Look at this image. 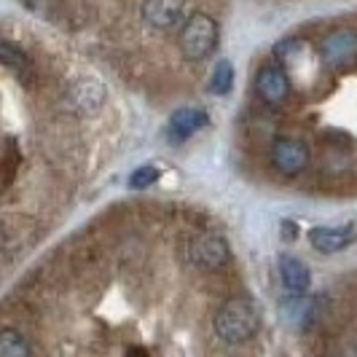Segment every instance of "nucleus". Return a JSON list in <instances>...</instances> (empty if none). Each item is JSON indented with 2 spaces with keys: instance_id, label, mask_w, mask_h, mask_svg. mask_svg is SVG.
<instances>
[{
  "instance_id": "14",
  "label": "nucleus",
  "mask_w": 357,
  "mask_h": 357,
  "mask_svg": "<svg viewBox=\"0 0 357 357\" xmlns=\"http://www.w3.org/2000/svg\"><path fill=\"white\" fill-rule=\"evenodd\" d=\"M156 180H159V169L151 167V164H145V167L135 169V172L129 175V185H132V188H148V185L156 183Z\"/></svg>"
},
{
  "instance_id": "5",
  "label": "nucleus",
  "mask_w": 357,
  "mask_h": 357,
  "mask_svg": "<svg viewBox=\"0 0 357 357\" xmlns=\"http://www.w3.org/2000/svg\"><path fill=\"white\" fill-rule=\"evenodd\" d=\"M185 0H143V19L153 30H172L183 22Z\"/></svg>"
},
{
  "instance_id": "4",
  "label": "nucleus",
  "mask_w": 357,
  "mask_h": 357,
  "mask_svg": "<svg viewBox=\"0 0 357 357\" xmlns=\"http://www.w3.org/2000/svg\"><path fill=\"white\" fill-rule=\"evenodd\" d=\"M320 54L325 65H331L333 70H344L352 62H357V33L352 30H339L322 40Z\"/></svg>"
},
{
  "instance_id": "2",
  "label": "nucleus",
  "mask_w": 357,
  "mask_h": 357,
  "mask_svg": "<svg viewBox=\"0 0 357 357\" xmlns=\"http://www.w3.org/2000/svg\"><path fill=\"white\" fill-rule=\"evenodd\" d=\"M180 52L191 62H202L215 52L218 46V24L207 14H194L180 30Z\"/></svg>"
},
{
  "instance_id": "9",
  "label": "nucleus",
  "mask_w": 357,
  "mask_h": 357,
  "mask_svg": "<svg viewBox=\"0 0 357 357\" xmlns=\"http://www.w3.org/2000/svg\"><path fill=\"white\" fill-rule=\"evenodd\" d=\"M355 231L347 226V229H312L309 231V245L320 252H339L347 245H352Z\"/></svg>"
},
{
  "instance_id": "7",
  "label": "nucleus",
  "mask_w": 357,
  "mask_h": 357,
  "mask_svg": "<svg viewBox=\"0 0 357 357\" xmlns=\"http://www.w3.org/2000/svg\"><path fill=\"white\" fill-rule=\"evenodd\" d=\"M255 89L261 94V100L268 105H280L285 102L287 94H290V81H287V73L280 65H266L264 70L258 73L255 78Z\"/></svg>"
},
{
  "instance_id": "11",
  "label": "nucleus",
  "mask_w": 357,
  "mask_h": 357,
  "mask_svg": "<svg viewBox=\"0 0 357 357\" xmlns=\"http://www.w3.org/2000/svg\"><path fill=\"white\" fill-rule=\"evenodd\" d=\"M0 59H3V65L8 68L11 73H17L19 78H30L33 75V65H30V59H27V54L17 49L11 40H3V46H0Z\"/></svg>"
},
{
  "instance_id": "10",
  "label": "nucleus",
  "mask_w": 357,
  "mask_h": 357,
  "mask_svg": "<svg viewBox=\"0 0 357 357\" xmlns=\"http://www.w3.org/2000/svg\"><path fill=\"white\" fill-rule=\"evenodd\" d=\"M280 274H282V285H285L290 293H306V290H309L312 277H309V268H306L301 261H296V258H282Z\"/></svg>"
},
{
  "instance_id": "15",
  "label": "nucleus",
  "mask_w": 357,
  "mask_h": 357,
  "mask_svg": "<svg viewBox=\"0 0 357 357\" xmlns=\"http://www.w3.org/2000/svg\"><path fill=\"white\" fill-rule=\"evenodd\" d=\"M347 352H352V355H357V344H352V347H347Z\"/></svg>"
},
{
  "instance_id": "13",
  "label": "nucleus",
  "mask_w": 357,
  "mask_h": 357,
  "mask_svg": "<svg viewBox=\"0 0 357 357\" xmlns=\"http://www.w3.org/2000/svg\"><path fill=\"white\" fill-rule=\"evenodd\" d=\"M231 78H234V70L229 62H218L215 65V73H213V84H210V89L215 94H226V91L231 89Z\"/></svg>"
},
{
  "instance_id": "1",
  "label": "nucleus",
  "mask_w": 357,
  "mask_h": 357,
  "mask_svg": "<svg viewBox=\"0 0 357 357\" xmlns=\"http://www.w3.org/2000/svg\"><path fill=\"white\" fill-rule=\"evenodd\" d=\"M258 309L245 301V298H234L229 304H223L215 314V333L218 339L226 344H245L258 333Z\"/></svg>"
},
{
  "instance_id": "8",
  "label": "nucleus",
  "mask_w": 357,
  "mask_h": 357,
  "mask_svg": "<svg viewBox=\"0 0 357 357\" xmlns=\"http://www.w3.org/2000/svg\"><path fill=\"white\" fill-rule=\"evenodd\" d=\"M207 124V113L199 110V107H180L178 113H172V121H169V137L175 143L188 140L191 135H197L202 126Z\"/></svg>"
},
{
  "instance_id": "12",
  "label": "nucleus",
  "mask_w": 357,
  "mask_h": 357,
  "mask_svg": "<svg viewBox=\"0 0 357 357\" xmlns=\"http://www.w3.org/2000/svg\"><path fill=\"white\" fill-rule=\"evenodd\" d=\"M0 355L3 357H24L30 355V347L24 344V339L14 333V331H3L0 336Z\"/></svg>"
},
{
  "instance_id": "6",
  "label": "nucleus",
  "mask_w": 357,
  "mask_h": 357,
  "mask_svg": "<svg viewBox=\"0 0 357 357\" xmlns=\"http://www.w3.org/2000/svg\"><path fill=\"white\" fill-rule=\"evenodd\" d=\"M271 164L285 175H298L309 164V148L298 140H277L271 145Z\"/></svg>"
},
{
  "instance_id": "3",
  "label": "nucleus",
  "mask_w": 357,
  "mask_h": 357,
  "mask_svg": "<svg viewBox=\"0 0 357 357\" xmlns=\"http://www.w3.org/2000/svg\"><path fill=\"white\" fill-rule=\"evenodd\" d=\"M188 261L197 268L213 271L229 264V245L218 234H199L188 242Z\"/></svg>"
}]
</instances>
